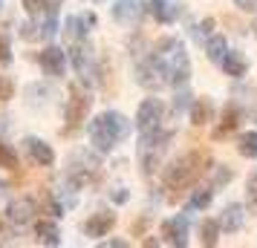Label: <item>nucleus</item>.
I'll list each match as a JSON object with an SVG mask.
<instances>
[{
  "label": "nucleus",
  "mask_w": 257,
  "mask_h": 248,
  "mask_svg": "<svg viewBox=\"0 0 257 248\" xmlns=\"http://www.w3.org/2000/svg\"><path fill=\"white\" fill-rule=\"evenodd\" d=\"M110 15H113V21L118 26H136L142 15V0H113Z\"/></svg>",
  "instance_id": "dca6fc26"
},
{
  "label": "nucleus",
  "mask_w": 257,
  "mask_h": 248,
  "mask_svg": "<svg viewBox=\"0 0 257 248\" xmlns=\"http://www.w3.org/2000/svg\"><path fill=\"white\" fill-rule=\"evenodd\" d=\"M234 6L243 15H257V0H234Z\"/></svg>",
  "instance_id": "473e14b6"
},
{
  "label": "nucleus",
  "mask_w": 257,
  "mask_h": 248,
  "mask_svg": "<svg viewBox=\"0 0 257 248\" xmlns=\"http://www.w3.org/2000/svg\"><path fill=\"white\" fill-rule=\"evenodd\" d=\"M191 104H194V95H191V90L188 87H176V95H174V116H179V113H185V110H191Z\"/></svg>",
  "instance_id": "cd10ccee"
},
{
  "label": "nucleus",
  "mask_w": 257,
  "mask_h": 248,
  "mask_svg": "<svg viewBox=\"0 0 257 248\" xmlns=\"http://www.w3.org/2000/svg\"><path fill=\"white\" fill-rule=\"evenodd\" d=\"M113 225H116V213L104 208V211L90 213V219L84 222V234L90 236V239H101V236H107L113 231Z\"/></svg>",
  "instance_id": "ddd939ff"
},
{
  "label": "nucleus",
  "mask_w": 257,
  "mask_h": 248,
  "mask_svg": "<svg viewBox=\"0 0 257 248\" xmlns=\"http://www.w3.org/2000/svg\"><path fill=\"white\" fill-rule=\"evenodd\" d=\"M0 167H3V170H18V167H21V153H18L15 144H9L6 139H0Z\"/></svg>",
  "instance_id": "393cba45"
},
{
  "label": "nucleus",
  "mask_w": 257,
  "mask_h": 248,
  "mask_svg": "<svg viewBox=\"0 0 257 248\" xmlns=\"http://www.w3.org/2000/svg\"><path fill=\"white\" fill-rule=\"evenodd\" d=\"M35 242L38 245H49V248H58L61 245V228L55 216H41L35 219Z\"/></svg>",
  "instance_id": "4468645a"
},
{
  "label": "nucleus",
  "mask_w": 257,
  "mask_h": 248,
  "mask_svg": "<svg viewBox=\"0 0 257 248\" xmlns=\"http://www.w3.org/2000/svg\"><path fill=\"white\" fill-rule=\"evenodd\" d=\"M237 153L243 159H257V130H245L237 136Z\"/></svg>",
  "instance_id": "b1692460"
},
{
  "label": "nucleus",
  "mask_w": 257,
  "mask_h": 248,
  "mask_svg": "<svg viewBox=\"0 0 257 248\" xmlns=\"http://www.w3.org/2000/svg\"><path fill=\"white\" fill-rule=\"evenodd\" d=\"M245 202H228L225 208H222L220 213V228H222V234H237L240 228H243L245 222Z\"/></svg>",
  "instance_id": "f3484780"
},
{
  "label": "nucleus",
  "mask_w": 257,
  "mask_h": 248,
  "mask_svg": "<svg viewBox=\"0 0 257 248\" xmlns=\"http://www.w3.org/2000/svg\"><path fill=\"white\" fill-rule=\"evenodd\" d=\"M208 165H211L208 150H199V147L185 150V153H179L176 159H171L162 167V190H168V199L176 202L179 193H185L194 185H199L205 179V173H211Z\"/></svg>",
  "instance_id": "f257e3e1"
},
{
  "label": "nucleus",
  "mask_w": 257,
  "mask_h": 248,
  "mask_svg": "<svg viewBox=\"0 0 257 248\" xmlns=\"http://www.w3.org/2000/svg\"><path fill=\"white\" fill-rule=\"evenodd\" d=\"M15 61V52H12V41L6 32H0V67H9Z\"/></svg>",
  "instance_id": "c85d7f7f"
},
{
  "label": "nucleus",
  "mask_w": 257,
  "mask_h": 248,
  "mask_svg": "<svg viewBox=\"0 0 257 248\" xmlns=\"http://www.w3.org/2000/svg\"><path fill=\"white\" fill-rule=\"evenodd\" d=\"M12 98H15V81L9 75H0V107L9 104Z\"/></svg>",
  "instance_id": "c756f323"
},
{
  "label": "nucleus",
  "mask_w": 257,
  "mask_h": 248,
  "mask_svg": "<svg viewBox=\"0 0 257 248\" xmlns=\"http://www.w3.org/2000/svg\"><path fill=\"white\" fill-rule=\"evenodd\" d=\"M162 242L174 248H185L188 245V234H191V222H188V213H174L162 219Z\"/></svg>",
  "instance_id": "9d476101"
},
{
  "label": "nucleus",
  "mask_w": 257,
  "mask_h": 248,
  "mask_svg": "<svg viewBox=\"0 0 257 248\" xmlns=\"http://www.w3.org/2000/svg\"><path fill=\"white\" fill-rule=\"evenodd\" d=\"M47 3L49 0H21V6H24V12L29 18H41V15L47 12Z\"/></svg>",
  "instance_id": "7c9ffc66"
},
{
  "label": "nucleus",
  "mask_w": 257,
  "mask_h": 248,
  "mask_svg": "<svg viewBox=\"0 0 257 248\" xmlns=\"http://www.w3.org/2000/svg\"><path fill=\"white\" fill-rule=\"evenodd\" d=\"M254 124H257V116H254Z\"/></svg>",
  "instance_id": "37998d69"
},
{
  "label": "nucleus",
  "mask_w": 257,
  "mask_h": 248,
  "mask_svg": "<svg viewBox=\"0 0 257 248\" xmlns=\"http://www.w3.org/2000/svg\"><path fill=\"white\" fill-rule=\"evenodd\" d=\"M61 35L67 38V44H72V41L90 38V32H87V26H84L81 15H67V21H61Z\"/></svg>",
  "instance_id": "412c9836"
},
{
  "label": "nucleus",
  "mask_w": 257,
  "mask_h": 248,
  "mask_svg": "<svg viewBox=\"0 0 257 248\" xmlns=\"http://www.w3.org/2000/svg\"><path fill=\"white\" fill-rule=\"evenodd\" d=\"M6 199H9V182H6V179H0V205H3Z\"/></svg>",
  "instance_id": "4c0bfd02"
},
{
  "label": "nucleus",
  "mask_w": 257,
  "mask_h": 248,
  "mask_svg": "<svg viewBox=\"0 0 257 248\" xmlns=\"http://www.w3.org/2000/svg\"><path fill=\"white\" fill-rule=\"evenodd\" d=\"M220 67H222V72H225L228 78H234V81H240V78L248 75V61H245V55L237 52V49H228V52L222 55Z\"/></svg>",
  "instance_id": "a211bd4d"
},
{
  "label": "nucleus",
  "mask_w": 257,
  "mask_h": 248,
  "mask_svg": "<svg viewBox=\"0 0 257 248\" xmlns=\"http://www.w3.org/2000/svg\"><path fill=\"white\" fill-rule=\"evenodd\" d=\"M93 87H87L81 81L70 84V98H67V107H64V136H75V133L87 127L90 121V110H93Z\"/></svg>",
  "instance_id": "39448f33"
},
{
  "label": "nucleus",
  "mask_w": 257,
  "mask_h": 248,
  "mask_svg": "<svg viewBox=\"0 0 257 248\" xmlns=\"http://www.w3.org/2000/svg\"><path fill=\"white\" fill-rule=\"evenodd\" d=\"M162 121H165V101L162 98H156V95L142 98L139 110H136V130L151 133L156 127H162Z\"/></svg>",
  "instance_id": "0eeeda50"
},
{
  "label": "nucleus",
  "mask_w": 257,
  "mask_h": 248,
  "mask_svg": "<svg viewBox=\"0 0 257 248\" xmlns=\"http://www.w3.org/2000/svg\"><path fill=\"white\" fill-rule=\"evenodd\" d=\"M251 29H254V38H257V21H254V26H251Z\"/></svg>",
  "instance_id": "ea45409f"
},
{
  "label": "nucleus",
  "mask_w": 257,
  "mask_h": 248,
  "mask_svg": "<svg viewBox=\"0 0 257 248\" xmlns=\"http://www.w3.org/2000/svg\"><path fill=\"white\" fill-rule=\"evenodd\" d=\"M133 130L130 118L118 110H104L87 121V136H90V147H93L98 156L113 153L118 144L124 142Z\"/></svg>",
  "instance_id": "f03ea898"
},
{
  "label": "nucleus",
  "mask_w": 257,
  "mask_h": 248,
  "mask_svg": "<svg viewBox=\"0 0 257 248\" xmlns=\"http://www.w3.org/2000/svg\"><path fill=\"white\" fill-rule=\"evenodd\" d=\"M243 107L237 104V101H228V104L222 107V116L214 121V130H211V139L214 142H222V139H228L231 133L240 130V124H243Z\"/></svg>",
  "instance_id": "1a4fd4ad"
},
{
  "label": "nucleus",
  "mask_w": 257,
  "mask_h": 248,
  "mask_svg": "<svg viewBox=\"0 0 257 248\" xmlns=\"http://www.w3.org/2000/svg\"><path fill=\"white\" fill-rule=\"evenodd\" d=\"M110 199H113V205H124V202L130 199V190H127V188H116V190H110Z\"/></svg>",
  "instance_id": "72a5a7b5"
},
{
  "label": "nucleus",
  "mask_w": 257,
  "mask_h": 248,
  "mask_svg": "<svg viewBox=\"0 0 257 248\" xmlns=\"http://www.w3.org/2000/svg\"><path fill=\"white\" fill-rule=\"evenodd\" d=\"M67 61H70V55L61 47H55V44H47V47L38 52V67L49 78H64L67 75Z\"/></svg>",
  "instance_id": "9b49d317"
},
{
  "label": "nucleus",
  "mask_w": 257,
  "mask_h": 248,
  "mask_svg": "<svg viewBox=\"0 0 257 248\" xmlns=\"http://www.w3.org/2000/svg\"><path fill=\"white\" fill-rule=\"evenodd\" d=\"M15 231H18V225H12L9 222V216L3 213V216H0V242H15L12 239Z\"/></svg>",
  "instance_id": "2f4dec72"
},
{
  "label": "nucleus",
  "mask_w": 257,
  "mask_h": 248,
  "mask_svg": "<svg viewBox=\"0 0 257 248\" xmlns=\"http://www.w3.org/2000/svg\"><path fill=\"white\" fill-rule=\"evenodd\" d=\"M188 118H191L194 127H208V124L217 121V104L211 101L208 95L205 98H194V104L188 110Z\"/></svg>",
  "instance_id": "2eb2a0df"
},
{
  "label": "nucleus",
  "mask_w": 257,
  "mask_h": 248,
  "mask_svg": "<svg viewBox=\"0 0 257 248\" xmlns=\"http://www.w3.org/2000/svg\"><path fill=\"white\" fill-rule=\"evenodd\" d=\"M174 142V130H162L156 127L151 133H139V144H136V159H139L142 176L151 179L156 176V170L162 167V156L168 150V144Z\"/></svg>",
  "instance_id": "20e7f679"
},
{
  "label": "nucleus",
  "mask_w": 257,
  "mask_h": 248,
  "mask_svg": "<svg viewBox=\"0 0 257 248\" xmlns=\"http://www.w3.org/2000/svg\"><path fill=\"white\" fill-rule=\"evenodd\" d=\"M151 52L171 87H185L191 81V58L179 38H162L156 47H151Z\"/></svg>",
  "instance_id": "7ed1b4c3"
},
{
  "label": "nucleus",
  "mask_w": 257,
  "mask_h": 248,
  "mask_svg": "<svg viewBox=\"0 0 257 248\" xmlns=\"http://www.w3.org/2000/svg\"><path fill=\"white\" fill-rule=\"evenodd\" d=\"M220 234H222V228H220V219H202V225H199V245L202 248H214L217 242H220Z\"/></svg>",
  "instance_id": "4be33fe9"
},
{
  "label": "nucleus",
  "mask_w": 257,
  "mask_h": 248,
  "mask_svg": "<svg viewBox=\"0 0 257 248\" xmlns=\"http://www.w3.org/2000/svg\"><path fill=\"white\" fill-rule=\"evenodd\" d=\"M81 21H84V26H87V32H93L95 26H98V18H95V12H81Z\"/></svg>",
  "instance_id": "c9c22d12"
},
{
  "label": "nucleus",
  "mask_w": 257,
  "mask_h": 248,
  "mask_svg": "<svg viewBox=\"0 0 257 248\" xmlns=\"http://www.w3.org/2000/svg\"><path fill=\"white\" fill-rule=\"evenodd\" d=\"M95 3H104V0H95Z\"/></svg>",
  "instance_id": "79ce46f5"
},
{
  "label": "nucleus",
  "mask_w": 257,
  "mask_h": 248,
  "mask_svg": "<svg viewBox=\"0 0 257 248\" xmlns=\"http://www.w3.org/2000/svg\"><path fill=\"white\" fill-rule=\"evenodd\" d=\"M151 6V15L159 21V24H174L179 18V9H182V0H148Z\"/></svg>",
  "instance_id": "6ab92c4d"
},
{
  "label": "nucleus",
  "mask_w": 257,
  "mask_h": 248,
  "mask_svg": "<svg viewBox=\"0 0 257 248\" xmlns=\"http://www.w3.org/2000/svg\"><path fill=\"white\" fill-rule=\"evenodd\" d=\"M21 144H24L26 156H29L38 167H52L55 165V150H52V144L44 142L41 136H24Z\"/></svg>",
  "instance_id": "f8f14e48"
},
{
  "label": "nucleus",
  "mask_w": 257,
  "mask_h": 248,
  "mask_svg": "<svg viewBox=\"0 0 257 248\" xmlns=\"http://www.w3.org/2000/svg\"><path fill=\"white\" fill-rule=\"evenodd\" d=\"M245 211L257 216V167H251L245 176Z\"/></svg>",
  "instance_id": "a878e982"
},
{
  "label": "nucleus",
  "mask_w": 257,
  "mask_h": 248,
  "mask_svg": "<svg viewBox=\"0 0 257 248\" xmlns=\"http://www.w3.org/2000/svg\"><path fill=\"white\" fill-rule=\"evenodd\" d=\"M70 64L75 75H78V81L87 84V87H95V84H101V67H98V61H95V52L90 47V38H81V41H72L70 44Z\"/></svg>",
  "instance_id": "423d86ee"
},
{
  "label": "nucleus",
  "mask_w": 257,
  "mask_h": 248,
  "mask_svg": "<svg viewBox=\"0 0 257 248\" xmlns=\"http://www.w3.org/2000/svg\"><path fill=\"white\" fill-rule=\"evenodd\" d=\"M225 52H228L225 35H208V41H205V58H208L211 64H220Z\"/></svg>",
  "instance_id": "5701e85b"
},
{
  "label": "nucleus",
  "mask_w": 257,
  "mask_h": 248,
  "mask_svg": "<svg viewBox=\"0 0 257 248\" xmlns=\"http://www.w3.org/2000/svg\"><path fill=\"white\" fill-rule=\"evenodd\" d=\"M231 179H234V170L228 165H214L211 167V185H214V190L231 185Z\"/></svg>",
  "instance_id": "bb28decb"
},
{
  "label": "nucleus",
  "mask_w": 257,
  "mask_h": 248,
  "mask_svg": "<svg viewBox=\"0 0 257 248\" xmlns=\"http://www.w3.org/2000/svg\"><path fill=\"white\" fill-rule=\"evenodd\" d=\"M6 216H9V222L18 225V228H26V225H35L38 213H41V208H38L35 196H15V199L6 202Z\"/></svg>",
  "instance_id": "6e6552de"
},
{
  "label": "nucleus",
  "mask_w": 257,
  "mask_h": 248,
  "mask_svg": "<svg viewBox=\"0 0 257 248\" xmlns=\"http://www.w3.org/2000/svg\"><path fill=\"white\" fill-rule=\"evenodd\" d=\"M142 245H145V248H156V245H162V236H148V239H142Z\"/></svg>",
  "instance_id": "58836bf2"
},
{
  "label": "nucleus",
  "mask_w": 257,
  "mask_h": 248,
  "mask_svg": "<svg viewBox=\"0 0 257 248\" xmlns=\"http://www.w3.org/2000/svg\"><path fill=\"white\" fill-rule=\"evenodd\" d=\"M211 29H214V18H205V21H199L197 24V35L205 38V35H211Z\"/></svg>",
  "instance_id": "f704fd0d"
},
{
  "label": "nucleus",
  "mask_w": 257,
  "mask_h": 248,
  "mask_svg": "<svg viewBox=\"0 0 257 248\" xmlns=\"http://www.w3.org/2000/svg\"><path fill=\"white\" fill-rule=\"evenodd\" d=\"M101 245H104V248H127L130 242H127V239H107V242H101Z\"/></svg>",
  "instance_id": "e433bc0d"
},
{
  "label": "nucleus",
  "mask_w": 257,
  "mask_h": 248,
  "mask_svg": "<svg viewBox=\"0 0 257 248\" xmlns=\"http://www.w3.org/2000/svg\"><path fill=\"white\" fill-rule=\"evenodd\" d=\"M3 3H6V0H0V9H3Z\"/></svg>",
  "instance_id": "a19ab883"
},
{
  "label": "nucleus",
  "mask_w": 257,
  "mask_h": 248,
  "mask_svg": "<svg viewBox=\"0 0 257 248\" xmlns=\"http://www.w3.org/2000/svg\"><path fill=\"white\" fill-rule=\"evenodd\" d=\"M214 185L205 182V185H194L191 188V196H188V211H205L211 202H214Z\"/></svg>",
  "instance_id": "aec40b11"
}]
</instances>
